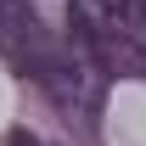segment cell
<instances>
[{
	"mask_svg": "<svg viewBox=\"0 0 146 146\" xmlns=\"http://www.w3.org/2000/svg\"><path fill=\"white\" fill-rule=\"evenodd\" d=\"M0 56L23 79H34L68 118L96 129V112H101V96H107V68L79 34L51 39L28 0H0Z\"/></svg>",
	"mask_w": 146,
	"mask_h": 146,
	"instance_id": "1",
	"label": "cell"
},
{
	"mask_svg": "<svg viewBox=\"0 0 146 146\" xmlns=\"http://www.w3.org/2000/svg\"><path fill=\"white\" fill-rule=\"evenodd\" d=\"M135 6L141 0H68L73 34L101 56L107 73H146L141 39H135Z\"/></svg>",
	"mask_w": 146,
	"mask_h": 146,
	"instance_id": "2",
	"label": "cell"
},
{
	"mask_svg": "<svg viewBox=\"0 0 146 146\" xmlns=\"http://www.w3.org/2000/svg\"><path fill=\"white\" fill-rule=\"evenodd\" d=\"M135 39H141V56H146V0L135 6Z\"/></svg>",
	"mask_w": 146,
	"mask_h": 146,
	"instance_id": "3",
	"label": "cell"
}]
</instances>
